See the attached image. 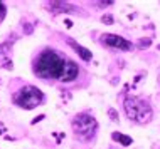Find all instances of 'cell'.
Listing matches in <instances>:
<instances>
[{
	"instance_id": "cell-1",
	"label": "cell",
	"mask_w": 160,
	"mask_h": 149,
	"mask_svg": "<svg viewBox=\"0 0 160 149\" xmlns=\"http://www.w3.org/2000/svg\"><path fill=\"white\" fill-rule=\"evenodd\" d=\"M66 62L68 60L59 52L52 50V49H46L34 60L32 70H34V74L37 77H40V79H59L63 76Z\"/></svg>"
},
{
	"instance_id": "cell-2",
	"label": "cell",
	"mask_w": 160,
	"mask_h": 149,
	"mask_svg": "<svg viewBox=\"0 0 160 149\" xmlns=\"http://www.w3.org/2000/svg\"><path fill=\"white\" fill-rule=\"evenodd\" d=\"M73 132H74L76 138H79L81 141H86V139H91L94 136V132L98 129V122L93 116L86 114V112H81L74 116L73 119Z\"/></svg>"
},
{
	"instance_id": "cell-3",
	"label": "cell",
	"mask_w": 160,
	"mask_h": 149,
	"mask_svg": "<svg viewBox=\"0 0 160 149\" xmlns=\"http://www.w3.org/2000/svg\"><path fill=\"white\" fill-rule=\"evenodd\" d=\"M42 101H44L42 90H39L34 85H24L14 96V102L22 109H35L37 106L42 104Z\"/></svg>"
},
{
	"instance_id": "cell-4",
	"label": "cell",
	"mask_w": 160,
	"mask_h": 149,
	"mask_svg": "<svg viewBox=\"0 0 160 149\" xmlns=\"http://www.w3.org/2000/svg\"><path fill=\"white\" fill-rule=\"evenodd\" d=\"M100 40L103 42V45H108V47L113 49H120V50H132L133 44L130 40L123 39L120 35H115V34H103L100 37Z\"/></svg>"
},
{
	"instance_id": "cell-5",
	"label": "cell",
	"mask_w": 160,
	"mask_h": 149,
	"mask_svg": "<svg viewBox=\"0 0 160 149\" xmlns=\"http://www.w3.org/2000/svg\"><path fill=\"white\" fill-rule=\"evenodd\" d=\"M150 121H152V107L148 106V102H147V101L138 99V101H137V117H135V122L148 124Z\"/></svg>"
},
{
	"instance_id": "cell-6",
	"label": "cell",
	"mask_w": 160,
	"mask_h": 149,
	"mask_svg": "<svg viewBox=\"0 0 160 149\" xmlns=\"http://www.w3.org/2000/svg\"><path fill=\"white\" fill-rule=\"evenodd\" d=\"M78 72H79V69H78V65L74 62H66V65H64V70H63V76L59 77L61 82H71L74 81L78 77Z\"/></svg>"
},
{
	"instance_id": "cell-7",
	"label": "cell",
	"mask_w": 160,
	"mask_h": 149,
	"mask_svg": "<svg viewBox=\"0 0 160 149\" xmlns=\"http://www.w3.org/2000/svg\"><path fill=\"white\" fill-rule=\"evenodd\" d=\"M49 3V10L54 12V14H66V12H79V9H76L74 5H71V3L68 2H47Z\"/></svg>"
},
{
	"instance_id": "cell-8",
	"label": "cell",
	"mask_w": 160,
	"mask_h": 149,
	"mask_svg": "<svg viewBox=\"0 0 160 149\" xmlns=\"http://www.w3.org/2000/svg\"><path fill=\"white\" fill-rule=\"evenodd\" d=\"M137 101H138V97H133V96H128L123 101V107H125L126 117H128L130 121H135V117H137Z\"/></svg>"
},
{
	"instance_id": "cell-9",
	"label": "cell",
	"mask_w": 160,
	"mask_h": 149,
	"mask_svg": "<svg viewBox=\"0 0 160 149\" xmlns=\"http://www.w3.org/2000/svg\"><path fill=\"white\" fill-rule=\"evenodd\" d=\"M68 42H69V45H71L73 49L76 50V54L81 57L83 60H86V62H89L93 59V54H91V50H88L86 47H83V45H79L76 42V40H73V39H68Z\"/></svg>"
},
{
	"instance_id": "cell-10",
	"label": "cell",
	"mask_w": 160,
	"mask_h": 149,
	"mask_svg": "<svg viewBox=\"0 0 160 149\" xmlns=\"http://www.w3.org/2000/svg\"><path fill=\"white\" fill-rule=\"evenodd\" d=\"M150 45H152V40H150V39H140V40H138V45H137V47H138V49H148Z\"/></svg>"
},
{
	"instance_id": "cell-11",
	"label": "cell",
	"mask_w": 160,
	"mask_h": 149,
	"mask_svg": "<svg viewBox=\"0 0 160 149\" xmlns=\"http://www.w3.org/2000/svg\"><path fill=\"white\" fill-rule=\"evenodd\" d=\"M108 114H110V117H111L113 122H118V121H120V116L116 114V111H115L113 107H110V109H108Z\"/></svg>"
},
{
	"instance_id": "cell-12",
	"label": "cell",
	"mask_w": 160,
	"mask_h": 149,
	"mask_svg": "<svg viewBox=\"0 0 160 149\" xmlns=\"http://www.w3.org/2000/svg\"><path fill=\"white\" fill-rule=\"evenodd\" d=\"M101 22L103 24H106V25H113L115 24V19H113V15H105V17H101Z\"/></svg>"
},
{
	"instance_id": "cell-13",
	"label": "cell",
	"mask_w": 160,
	"mask_h": 149,
	"mask_svg": "<svg viewBox=\"0 0 160 149\" xmlns=\"http://www.w3.org/2000/svg\"><path fill=\"white\" fill-rule=\"evenodd\" d=\"M93 3H96V7H111L113 5V0H101V2H93Z\"/></svg>"
},
{
	"instance_id": "cell-14",
	"label": "cell",
	"mask_w": 160,
	"mask_h": 149,
	"mask_svg": "<svg viewBox=\"0 0 160 149\" xmlns=\"http://www.w3.org/2000/svg\"><path fill=\"white\" fill-rule=\"evenodd\" d=\"M120 142L123 144V146H130V144H132V142H133V139H132V138H130V136H126V134H123V136H121V141H120Z\"/></svg>"
},
{
	"instance_id": "cell-15",
	"label": "cell",
	"mask_w": 160,
	"mask_h": 149,
	"mask_svg": "<svg viewBox=\"0 0 160 149\" xmlns=\"http://www.w3.org/2000/svg\"><path fill=\"white\" fill-rule=\"evenodd\" d=\"M121 132H113V134H111V139L113 141H116V142H120V141H121Z\"/></svg>"
},
{
	"instance_id": "cell-16",
	"label": "cell",
	"mask_w": 160,
	"mask_h": 149,
	"mask_svg": "<svg viewBox=\"0 0 160 149\" xmlns=\"http://www.w3.org/2000/svg\"><path fill=\"white\" fill-rule=\"evenodd\" d=\"M5 12H7V10H5V5H3L2 2H0V20L3 19V15H5Z\"/></svg>"
},
{
	"instance_id": "cell-17",
	"label": "cell",
	"mask_w": 160,
	"mask_h": 149,
	"mask_svg": "<svg viewBox=\"0 0 160 149\" xmlns=\"http://www.w3.org/2000/svg\"><path fill=\"white\" fill-rule=\"evenodd\" d=\"M44 119V116H37V117H34L32 119V124H37V122H40Z\"/></svg>"
},
{
	"instance_id": "cell-18",
	"label": "cell",
	"mask_w": 160,
	"mask_h": 149,
	"mask_svg": "<svg viewBox=\"0 0 160 149\" xmlns=\"http://www.w3.org/2000/svg\"><path fill=\"white\" fill-rule=\"evenodd\" d=\"M26 34H32V25L26 24Z\"/></svg>"
},
{
	"instance_id": "cell-19",
	"label": "cell",
	"mask_w": 160,
	"mask_h": 149,
	"mask_svg": "<svg viewBox=\"0 0 160 149\" xmlns=\"http://www.w3.org/2000/svg\"><path fill=\"white\" fill-rule=\"evenodd\" d=\"M64 24H66V27H73V22H71V20H64Z\"/></svg>"
},
{
	"instance_id": "cell-20",
	"label": "cell",
	"mask_w": 160,
	"mask_h": 149,
	"mask_svg": "<svg viewBox=\"0 0 160 149\" xmlns=\"http://www.w3.org/2000/svg\"><path fill=\"white\" fill-rule=\"evenodd\" d=\"M2 132H3V127H2V126H0V134H2Z\"/></svg>"
},
{
	"instance_id": "cell-21",
	"label": "cell",
	"mask_w": 160,
	"mask_h": 149,
	"mask_svg": "<svg viewBox=\"0 0 160 149\" xmlns=\"http://www.w3.org/2000/svg\"><path fill=\"white\" fill-rule=\"evenodd\" d=\"M158 50H160V44H158Z\"/></svg>"
},
{
	"instance_id": "cell-22",
	"label": "cell",
	"mask_w": 160,
	"mask_h": 149,
	"mask_svg": "<svg viewBox=\"0 0 160 149\" xmlns=\"http://www.w3.org/2000/svg\"><path fill=\"white\" fill-rule=\"evenodd\" d=\"M0 49H2V47H0Z\"/></svg>"
}]
</instances>
